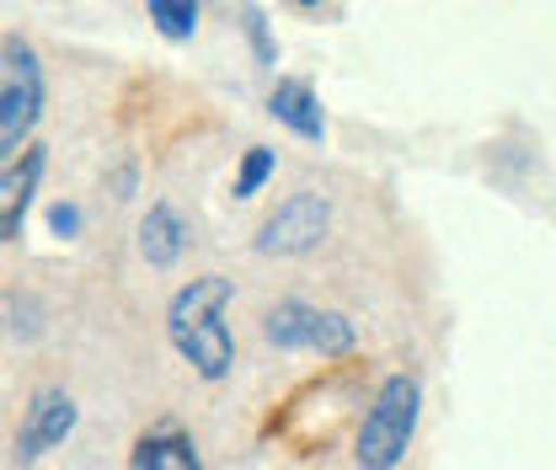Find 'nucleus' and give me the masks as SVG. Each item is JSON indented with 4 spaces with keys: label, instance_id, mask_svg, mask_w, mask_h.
I'll return each mask as SVG.
<instances>
[{
    "label": "nucleus",
    "instance_id": "1",
    "mask_svg": "<svg viewBox=\"0 0 556 470\" xmlns=\"http://www.w3.org/2000/svg\"><path fill=\"white\" fill-rule=\"evenodd\" d=\"M236 300V283L219 278V272H204L193 283H182L166 305V336L172 347L204 374V380H225L230 364H236V342H230V327H225V305Z\"/></svg>",
    "mask_w": 556,
    "mask_h": 470
},
{
    "label": "nucleus",
    "instance_id": "2",
    "mask_svg": "<svg viewBox=\"0 0 556 470\" xmlns=\"http://www.w3.org/2000/svg\"><path fill=\"white\" fill-rule=\"evenodd\" d=\"M417 411H422V385L413 374H391L380 391H375V406L364 411L358 422V439H353V460L358 470H396L407 460V444L417 433Z\"/></svg>",
    "mask_w": 556,
    "mask_h": 470
},
{
    "label": "nucleus",
    "instance_id": "3",
    "mask_svg": "<svg viewBox=\"0 0 556 470\" xmlns=\"http://www.w3.org/2000/svg\"><path fill=\"white\" fill-rule=\"evenodd\" d=\"M43 97H49V80H43L38 49L27 38H0V161L33 144Z\"/></svg>",
    "mask_w": 556,
    "mask_h": 470
},
{
    "label": "nucleus",
    "instance_id": "4",
    "mask_svg": "<svg viewBox=\"0 0 556 470\" xmlns=\"http://www.w3.org/2000/svg\"><path fill=\"white\" fill-rule=\"evenodd\" d=\"M263 336L283 347V353H321V358H343L353 353V321L343 310H321V305H305V300H283L263 316Z\"/></svg>",
    "mask_w": 556,
    "mask_h": 470
},
{
    "label": "nucleus",
    "instance_id": "5",
    "mask_svg": "<svg viewBox=\"0 0 556 470\" xmlns=\"http://www.w3.org/2000/svg\"><path fill=\"white\" fill-rule=\"evenodd\" d=\"M327 230H332V203H327V193H294V199H283L263 219L257 252L263 257H305V252H316L327 241Z\"/></svg>",
    "mask_w": 556,
    "mask_h": 470
},
{
    "label": "nucleus",
    "instance_id": "6",
    "mask_svg": "<svg viewBox=\"0 0 556 470\" xmlns=\"http://www.w3.org/2000/svg\"><path fill=\"white\" fill-rule=\"evenodd\" d=\"M49 172L43 144H22L5 166H0V241H16L27 225V208L38 199V182Z\"/></svg>",
    "mask_w": 556,
    "mask_h": 470
},
{
    "label": "nucleus",
    "instance_id": "7",
    "mask_svg": "<svg viewBox=\"0 0 556 470\" xmlns=\"http://www.w3.org/2000/svg\"><path fill=\"white\" fill-rule=\"evenodd\" d=\"M75 422H80V411H75L65 391H54V385L38 391L27 417H22V433H16V460H43L49 449H60L75 433Z\"/></svg>",
    "mask_w": 556,
    "mask_h": 470
},
{
    "label": "nucleus",
    "instance_id": "8",
    "mask_svg": "<svg viewBox=\"0 0 556 470\" xmlns=\"http://www.w3.org/2000/svg\"><path fill=\"white\" fill-rule=\"evenodd\" d=\"M268 113H274L289 135L327 139V113H321V102H316L311 80H294V75H283L274 91H268Z\"/></svg>",
    "mask_w": 556,
    "mask_h": 470
},
{
    "label": "nucleus",
    "instance_id": "9",
    "mask_svg": "<svg viewBox=\"0 0 556 470\" xmlns=\"http://www.w3.org/2000/svg\"><path fill=\"white\" fill-rule=\"evenodd\" d=\"M129 470H204V460H199V444L177 422H161V428L139 433Z\"/></svg>",
    "mask_w": 556,
    "mask_h": 470
},
{
    "label": "nucleus",
    "instance_id": "10",
    "mask_svg": "<svg viewBox=\"0 0 556 470\" xmlns=\"http://www.w3.org/2000/svg\"><path fill=\"white\" fill-rule=\"evenodd\" d=\"M188 252V219L172 203H150V214L139 219V257L150 268H172Z\"/></svg>",
    "mask_w": 556,
    "mask_h": 470
},
{
    "label": "nucleus",
    "instance_id": "11",
    "mask_svg": "<svg viewBox=\"0 0 556 470\" xmlns=\"http://www.w3.org/2000/svg\"><path fill=\"white\" fill-rule=\"evenodd\" d=\"M150 22H155L161 38L188 43L199 33V0H150Z\"/></svg>",
    "mask_w": 556,
    "mask_h": 470
},
{
    "label": "nucleus",
    "instance_id": "12",
    "mask_svg": "<svg viewBox=\"0 0 556 470\" xmlns=\"http://www.w3.org/2000/svg\"><path fill=\"white\" fill-rule=\"evenodd\" d=\"M274 172H278V155L268 144H252V150L241 155V172H236V188H230V193H236V199H257Z\"/></svg>",
    "mask_w": 556,
    "mask_h": 470
},
{
    "label": "nucleus",
    "instance_id": "13",
    "mask_svg": "<svg viewBox=\"0 0 556 470\" xmlns=\"http://www.w3.org/2000/svg\"><path fill=\"white\" fill-rule=\"evenodd\" d=\"M247 38H252L257 60H263V65H274L278 49H274V38H268V22H263V11H257V5H247Z\"/></svg>",
    "mask_w": 556,
    "mask_h": 470
},
{
    "label": "nucleus",
    "instance_id": "14",
    "mask_svg": "<svg viewBox=\"0 0 556 470\" xmlns=\"http://www.w3.org/2000/svg\"><path fill=\"white\" fill-rule=\"evenodd\" d=\"M49 230H54V236H75V230H80V208H75V203H54V208H49Z\"/></svg>",
    "mask_w": 556,
    "mask_h": 470
},
{
    "label": "nucleus",
    "instance_id": "15",
    "mask_svg": "<svg viewBox=\"0 0 556 470\" xmlns=\"http://www.w3.org/2000/svg\"><path fill=\"white\" fill-rule=\"evenodd\" d=\"M289 5H300V11H311V5H321V0H289Z\"/></svg>",
    "mask_w": 556,
    "mask_h": 470
}]
</instances>
